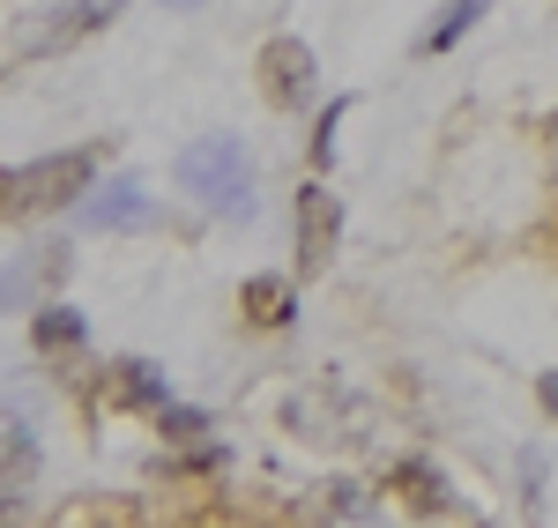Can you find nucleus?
I'll return each instance as SVG.
<instances>
[{
	"label": "nucleus",
	"instance_id": "f257e3e1",
	"mask_svg": "<svg viewBox=\"0 0 558 528\" xmlns=\"http://www.w3.org/2000/svg\"><path fill=\"white\" fill-rule=\"evenodd\" d=\"M179 186L216 209V217H254V157L231 142V134H209V142H194L186 157H179Z\"/></svg>",
	"mask_w": 558,
	"mask_h": 528
},
{
	"label": "nucleus",
	"instance_id": "f03ea898",
	"mask_svg": "<svg viewBox=\"0 0 558 528\" xmlns=\"http://www.w3.org/2000/svg\"><path fill=\"white\" fill-rule=\"evenodd\" d=\"M89 179H97V149H60L45 164H8L0 172V217H23V209H68L83 201Z\"/></svg>",
	"mask_w": 558,
	"mask_h": 528
},
{
	"label": "nucleus",
	"instance_id": "7ed1b4c3",
	"mask_svg": "<svg viewBox=\"0 0 558 528\" xmlns=\"http://www.w3.org/2000/svg\"><path fill=\"white\" fill-rule=\"evenodd\" d=\"M336 238H343V201L328 186H305L299 194V268L305 275H320L336 261Z\"/></svg>",
	"mask_w": 558,
	"mask_h": 528
},
{
	"label": "nucleus",
	"instance_id": "20e7f679",
	"mask_svg": "<svg viewBox=\"0 0 558 528\" xmlns=\"http://www.w3.org/2000/svg\"><path fill=\"white\" fill-rule=\"evenodd\" d=\"M149 217H157V201L142 194V179H105V186L83 194V223L89 231H142Z\"/></svg>",
	"mask_w": 558,
	"mask_h": 528
},
{
	"label": "nucleus",
	"instance_id": "39448f33",
	"mask_svg": "<svg viewBox=\"0 0 558 528\" xmlns=\"http://www.w3.org/2000/svg\"><path fill=\"white\" fill-rule=\"evenodd\" d=\"M112 15H120V0H68V8H52L45 23H31V30H23V52H60V45L105 30Z\"/></svg>",
	"mask_w": 558,
	"mask_h": 528
},
{
	"label": "nucleus",
	"instance_id": "423d86ee",
	"mask_svg": "<svg viewBox=\"0 0 558 528\" xmlns=\"http://www.w3.org/2000/svg\"><path fill=\"white\" fill-rule=\"evenodd\" d=\"M260 75H268V97H276L283 112L313 105V52H305V38H268V52H260Z\"/></svg>",
	"mask_w": 558,
	"mask_h": 528
},
{
	"label": "nucleus",
	"instance_id": "0eeeda50",
	"mask_svg": "<svg viewBox=\"0 0 558 528\" xmlns=\"http://www.w3.org/2000/svg\"><path fill=\"white\" fill-rule=\"evenodd\" d=\"M239 306H246V320H254V328H291L299 298H291V283H283V275H246Z\"/></svg>",
	"mask_w": 558,
	"mask_h": 528
},
{
	"label": "nucleus",
	"instance_id": "6e6552de",
	"mask_svg": "<svg viewBox=\"0 0 558 528\" xmlns=\"http://www.w3.org/2000/svg\"><path fill=\"white\" fill-rule=\"evenodd\" d=\"M68 261H8L0 268V312H23L31 298H38V283H52Z\"/></svg>",
	"mask_w": 558,
	"mask_h": 528
},
{
	"label": "nucleus",
	"instance_id": "1a4fd4ad",
	"mask_svg": "<svg viewBox=\"0 0 558 528\" xmlns=\"http://www.w3.org/2000/svg\"><path fill=\"white\" fill-rule=\"evenodd\" d=\"M31 335H38V351L60 357V351H83V335H89V328H83V312H75V306H38Z\"/></svg>",
	"mask_w": 558,
	"mask_h": 528
},
{
	"label": "nucleus",
	"instance_id": "9d476101",
	"mask_svg": "<svg viewBox=\"0 0 558 528\" xmlns=\"http://www.w3.org/2000/svg\"><path fill=\"white\" fill-rule=\"evenodd\" d=\"M120 402H134V409H165L172 388H165V372H157L149 357H128V365H120Z\"/></svg>",
	"mask_w": 558,
	"mask_h": 528
},
{
	"label": "nucleus",
	"instance_id": "9b49d317",
	"mask_svg": "<svg viewBox=\"0 0 558 528\" xmlns=\"http://www.w3.org/2000/svg\"><path fill=\"white\" fill-rule=\"evenodd\" d=\"M484 8H492V0H447V8H439V23L425 30V52H447V45L462 38V30H470Z\"/></svg>",
	"mask_w": 558,
	"mask_h": 528
},
{
	"label": "nucleus",
	"instance_id": "f8f14e48",
	"mask_svg": "<svg viewBox=\"0 0 558 528\" xmlns=\"http://www.w3.org/2000/svg\"><path fill=\"white\" fill-rule=\"evenodd\" d=\"M395 484L410 491L417 506H432V514H447V484H439V469H425V462H402V469H395Z\"/></svg>",
	"mask_w": 558,
	"mask_h": 528
},
{
	"label": "nucleus",
	"instance_id": "ddd939ff",
	"mask_svg": "<svg viewBox=\"0 0 558 528\" xmlns=\"http://www.w3.org/2000/svg\"><path fill=\"white\" fill-rule=\"evenodd\" d=\"M31 469H38L31 432H0V477H8V484H31Z\"/></svg>",
	"mask_w": 558,
	"mask_h": 528
},
{
	"label": "nucleus",
	"instance_id": "4468645a",
	"mask_svg": "<svg viewBox=\"0 0 558 528\" xmlns=\"http://www.w3.org/2000/svg\"><path fill=\"white\" fill-rule=\"evenodd\" d=\"M157 425H165V440H194V432H209V417H202V409H172V402L157 409Z\"/></svg>",
	"mask_w": 558,
	"mask_h": 528
},
{
	"label": "nucleus",
	"instance_id": "2eb2a0df",
	"mask_svg": "<svg viewBox=\"0 0 558 528\" xmlns=\"http://www.w3.org/2000/svg\"><path fill=\"white\" fill-rule=\"evenodd\" d=\"M336 127H343V105H328V112H320V134H313V164H328V157H336Z\"/></svg>",
	"mask_w": 558,
	"mask_h": 528
},
{
	"label": "nucleus",
	"instance_id": "dca6fc26",
	"mask_svg": "<svg viewBox=\"0 0 558 528\" xmlns=\"http://www.w3.org/2000/svg\"><path fill=\"white\" fill-rule=\"evenodd\" d=\"M336 514H365V499H357V484H336V499H328Z\"/></svg>",
	"mask_w": 558,
	"mask_h": 528
},
{
	"label": "nucleus",
	"instance_id": "f3484780",
	"mask_svg": "<svg viewBox=\"0 0 558 528\" xmlns=\"http://www.w3.org/2000/svg\"><path fill=\"white\" fill-rule=\"evenodd\" d=\"M544 402H551V409H558V372H544Z\"/></svg>",
	"mask_w": 558,
	"mask_h": 528
},
{
	"label": "nucleus",
	"instance_id": "a211bd4d",
	"mask_svg": "<svg viewBox=\"0 0 558 528\" xmlns=\"http://www.w3.org/2000/svg\"><path fill=\"white\" fill-rule=\"evenodd\" d=\"M179 8H194V0H179Z\"/></svg>",
	"mask_w": 558,
	"mask_h": 528
}]
</instances>
